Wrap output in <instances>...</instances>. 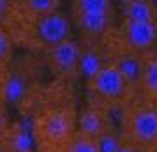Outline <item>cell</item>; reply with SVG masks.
<instances>
[{
  "instance_id": "obj_3",
  "label": "cell",
  "mask_w": 157,
  "mask_h": 152,
  "mask_svg": "<svg viewBox=\"0 0 157 152\" xmlns=\"http://www.w3.org/2000/svg\"><path fill=\"white\" fill-rule=\"evenodd\" d=\"M86 88V101L97 103L106 110L120 111L127 101L138 92L136 88L129 85V81L124 78L117 65L106 60L90 78L85 80Z\"/></svg>"
},
{
  "instance_id": "obj_1",
  "label": "cell",
  "mask_w": 157,
  "mask_h": 152,
  "mask_svg": "<svg viewBox=\"0 0 157 152\" xmlns=\"http://www.w3.org/2000/svg\"><path fill=\"white\" fill-rule=\"evenodd\" d=\"M29 126L37 152H60L76 133L78 106L71 85L53 81L29 103Z\"/></svg>"
},
{
  "instance_id": "obj_6",
  "label": "cell",
  "mask_w": 157,
  "mask_h": 152,
  "mask_svg": "<svg viewBox=\"0 0 157 152\" xmlns=\"http://www.w3.org/2000/svg\"><path fill=\"white\" fill-rule=\"evenodd\" d=\"M44 51L46 64L57 81L72 85L79 78V43L76 39H64Z\"/></svg>"
},
{
  "instance_id": "obj_13",
  "label": "cell",
  "mask_w": 157,
  "mask_h": 152,
  "mask_svg": "<svg viewBox=\"0 0 157 152\" xmlns=\"http://www.w3.org/2000/svg\"><path fill=\"white\" fill-rule=\"evenodd\" d=\"M122 20H157L152 0H120Z\"/></svg>"
},
{
  "instance_id": "obj_17",
  "label": "cell",
  "mask_w": 157,
  "mask_h": 152,
  "mask_svg": "<svg viewBox=\"0 0 157 152\" xmlns=\"http://www.w3.org/2000/svg\"><path fill=\"white\" fill-rule=\"evenodd\" d=\"M23 6L32 16H41L57 11L60 0H23Z\"/></svg>"
},
{
  "instance_id": "obj_7",
  "label": "cell",
  "mask_w": 157,
  "mask_h": 152,
  "mask_svg": "<svg viewBox=\"0 0 157 152\" xmlns=\"http://www.w3.org/2000/svg\"><path fill=\"white\" fill-rule=\"evenodd\" d=\"M117 39L129 50L145 53L157 46V20H122Z\"/></svg>"
},
{
  "instance_id": "obj_4",
  "label": "cell",
  "mask_w": 157,
  "mask_h": 152,
  "mask_svg": "<svg viewBox=\"0 0 157 152\" xmlns=\"http://www.w3.org/2000/svg\"><path fill=\"white\" fill-rule=\"evenodd\" d=\"M0 90L7 104L27 106L39 90L37 87V64L29 57L18 58L9 64L4 72H0Z\"/></svg>"
},
{
  "instance_id": "obj_11",
  "label": "cell",
  "mask_w": 157,
  "mask_h": 152,
  "mask_svg": "<svg viewBox=\"0 0 157 152\" xmlns=\"http://www.w3.org/2000/svg\"><path fill=\"white\" fill-rule=\"evenodd\" d=\"M106 62V50L102 39H86L79 44V78H90Z\"/></svg>"
},
{
  "instance_id": "obj_10",
  "label": "cell",
  "mask_w": 157,
  "mask_h": 152,
  "mask_svg": "<svg viewBox=\"0 0 157 152\" xmlns=\"http://www.w3.org/2000/svg\"><path fill=\"white\" fill-rule=\"evenodd\" d=\"M0 152H37L30 126L25 122H11L0 134Z\"/></svg>"
},
{
  "instance_id": "obj_20",
  "label": "cell",
  "mask_w": 157,
  "mask_h": 152,
  "mask_svg": "<svg viewBox=\"0 0 157 152\" xmlns=\"http://www.w3.org/2000/svg\"><path fill=\"white\" fill-rule=\"evenodd\" d=\"M11 9V0H0V20L9 13Z\"/></svg>"
},
{
  "instance_id": "obj_15",
  "label": "cell",
  "mask_w": 157,
  "mask_h": 152,
  "mask_svg": "<svg viewBox=\"0 0 157 152\" xmlns=\"http://www.w3.org/2000/svg\"><path fill=\"white\" fill-rule=\"evenodd\" d=\"M14 58V43L13 36L4 25H0V72H4Z\"/></svg>"
},
{
  "instance_id": "obj_8",
  "label": "cell",
  "mask_w": 157,
  "mask_h": 152,
  "mask_svg": "<svg viewBox=\"0 0 157 152\" xmlns=\"http://www.w3.org/2000/svg\"><path fill=\"white\" fill-rule=\"evenodd\" d=\"M71 29V20L58 9L48 14L34 16V41L44 50L64 39H69Z\"/></svg>"
},
{
  "instance_id": "obj_21",
  "label": "cell",
  "mask_w": 157,
  "mask_h": 152,
  "mask_svg": "<svg viewBox=\"0 0 157 152\" xmlns=\"http://www.w3.org/2000/svg\"><path fill=\"white\" fill-rule=\"evenodd\" d=\"M152 2H154V6H155V9H157V0H152Z\"/></svg>"
},
{
  "instance_id": "obj_16",
  "label": "cell",
  "mask_w": 157,
  "mask_h": 152,
  "mask_svg": "<svg viewBox=\"0 0 157 152\" xmlns=\"http://www.w3.org/2000/svg\"><path fill=\"white\" fill-rule=\"evenodd\" d=\"M124 142L122 133L118 129V124H113L109 129H106L99 138H97V145H99L101 152H113L118 149V145Z\"/></svg>"
},
{
  "instance_id": "obj_14",
  "label": "cell",
  "mask_w": 157,
  "mask_h": 152,
  "mask_svg": "<svg viewBox=\"0 0 157 152\" xmlns=\"http://www.w3.org/2000/svg\"><path fill=\"white\" fill-rule=\"evenodd\" d=\"M60 152H101L99 145H97V140L95 138H90L86 134H81V133H74L69 142L62 147Z\"/></svg>"
},
{
  "instance_id": "obj_5",
  "label": "cell",
  "mask_w": 157,
  "mask_h": 152,
  "mask_svg": "<svg viewBox=\"0 0 157 152\" xmlns=\"http://www.w3.org/2000/svg\"><path fill=\"white\" fill-rule=\"evenodd\" d=\"M72 20L86 39H104L113 23V0H72Z\"/></svg>"
},
{
  "instance_id": "obj_18",
  "label": "cell",
  "mask_w": 157,
  "mask_h": 152,
  "mask_svg": "<svg viewBox=\"0 0 157 152\" xmlns=\"http://www.w3.org/2000/svg\"><path fill=\"white\" fill-rule=\"evenodd\" d=\"M11 124V119H9V104L6 101V97L0 90V134L7 129V126Z\"/></svg>"
},
{
  "instance_id": "obj_12",
  "label": "cell",
  "mask_w": 157,
  "mask_h": 152,
  "mask_svg": "<svg viewBox=\"0 0 157 152\" xmlns=\"http://www.w3.org/2000/svg\"><path fill=\"white\" fill-rule=\"evenodd\" d=\"M138 92L157 101V46L141 55V72L138 80Z\"/></svg>"
},
{
  "instance_id": "obj_19",
  "label": "cell",
  "mask_w": 157,
  "mask_h": 152,
  "mask_svg": "<svg viewBox=\"0 0 157 152\" xmlns=\"http://www.w3.org/2000/svg\"><path fill=\"white\" fill-rule=\"evenodd\" d=\"M113 152H141V150H140V149H136L132 143H129V142H125V140H124V142L118 145V149H117V150H113Z\"/></svg>"
},
{
  "instance_id": "obj_9",
  "label": "cell",
  "mask_w": 157,
  "mask_h": 152,
  "mask_svg": "<svg viewBox=\"0 0 157 152\" xmlns=\"http://www.w3.org/2000/svg\"><path fill=\"white\" fill-rule=\"evenodd\" d=\"M113 124H117L113 120V113L97 103L86 101L81 108H78L76 131L81 134H86V136L97 140Z\"/></svg>"
},
{
  "instance_id": "obj_2",
  "label": "cell",
  "mask_w": 157,
  "mask_h": 152,
  "mask_svg": "<svg viewBox=\"0 0 157 152\" xmlns=\"http://www.w3.org/2000/svg\"><path fill=\"white\" fill-rule=\"evenodd\" d=\"M118 129L141 152H157V101L136 92L118 111Z\"/></svg>"
}]
</instances>
